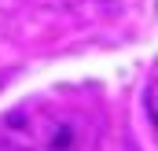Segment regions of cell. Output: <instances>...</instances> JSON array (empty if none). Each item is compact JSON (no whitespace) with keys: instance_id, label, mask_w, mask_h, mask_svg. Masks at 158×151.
<instances>
[{"instance_id":"6da1fadb","label":"cell","mask_w":158,"mask_h":151,"mask_svg":"<svg viewBox=\"0 0 158 151\" xmlns=\"http://www.w3.org/2000/svg\"><path fill=\"white\" fill-rule=\"evenodd\" d=\"M74 125L48 103H26L0 122V151H74Z\"/></svg>"}]
</instances>
